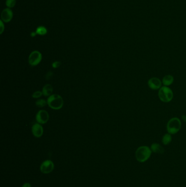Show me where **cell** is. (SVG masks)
Segmentation results:
<instances>
[{"label": "cell", "instance_id": "30bf717a", "mask_svg": "<svg viewBox=\"0 0 186 187\" xmlns=\"http://www.w3.org/2000/svg\"><path fill=\"white\" fill-rule=\"evenodd\" d=\"M13 17V12L9 8H6L3 10L1 14V18L3 21L5 23L9 22Z\"/></svg>", "mask_w": 186, "mask_h": 187}, {"label": "cell", "instance_id": "8992f818", "mask_svg": "<svg viewBox=\"0 0 186 187\" xmlns=\"http://www.w3.org/2000/svg\"><path fill=\"white\" fill-rule=\"evenodd\" d=\"M54 169V164L50 160H47L42 163L40 166V170L44 174H48Z\"/></svg>", "mask_w": 186, "mask_h": 187}, {"label": "cell", "instance_id": "5bb4252c", "mask_svg": "<svg viewBox=\"0 0 186 187\" xmlns=\"http://www.w3.org/2000/svg\"><path fill=\"white\" fill-rule=\"evenodd\" d=\"M172 141V136L171 134L169 133L166 134L163 136L161 139V142L164 145H168L171 143Z\"/></svg>", "mask_w": 186, "mask_h": 187}, {"label": "cell", "instance_id": "9c48e42d", "mask_svg": "<svg viewBox=\"0 0 186 187\" xmlns=\"http://www.w3.org/2000/svg\"><path fill=\"white\" fill-rule=\"evenodd\" d=\"M33 135L37 138H40L43 134V128L40 123L35 124L32 127Z\"/></svg>", "mask_w": 186, "mask_h": 187}, {"label": "cell", "instance_id": "7c38bea8", "mask_svg": "<svg viewBox=\"0 0 186 187\" xmlns=\"http://www.w3.org/2000/svg\"><path fill=\"white\" fill-rule=\"evenodd\" d=\"M174 80V78L172 75H168L164 76L161 82H162V84L164 86L169 87L173 83Z\"/></svg>", "mask_w": 186, "mask_h": 187}, {"label": "cell", "instance_id": "277c9868", "mask_svg": "<svg viewBox=\"0 0 186 187\" xmlns=\"http://www.w3.org/2000/svg\"><path fill=\"white\" fill-rule=\"evenodd\" d=\"M47 103L50 107L53 110H60L63 107V100L60 95L53 94L49 96Z\"/></svg>", "mask_w": 186, "mask_h": 187}, {"label": "cell", "instance_id": "ba28073f", "mask_svg": "<svg viewBox=\"0 0 186 187\" xmlns=\"http://www.w3.org/2000/svg\"><path fill=\"white\" fill-rule=\"evenodd\" d=\"M148 86L152 90H158L161 87L162 82L158 78L152 77L148 81Z\"/></svg>", "mask_w": 186, "mask_h": 187}, {"label": "cell", "instance_id": "e0dca14e", "mask_svg": "<svg viewBox=\"0 0 186 187\" xmlns=\"http://www.w3.org/2000/svg\"><path fill=\"white\" fill-rule=\"evenodd\" d=\"M16 0H7L6 5L8 8H12L15 5Z\"/></svg>", "mask_w": 186, "mask_h": 187}, {"label": "cell", "instance_id": "cb8c5ba5", "mask_svg": "<svg viewBox=\"0 0 186 187\" xmlns=\"http://www.w3.org/2000/svg\"><path fill=\"white\" fill-rule=\"evenodd\" d=\"M36 34H37L36 32V33H35V32H33V33H31V36L32 37H35V36H36Z\"/></svg>", "mask_w": 186, "mask_h": 187}, {"label": "cell", "instance_id": "5b68a950", "mask_svg": "<svg viewBox=\"0 0 186 187\" xmlns=\"http://www.w3.org/2000/svg\"><path fill=\"white\" fill-rule=\"evenodd\" d=\"M42 59V55L39 51L35 50L30 54L28 57L29 64L32 66H37L41 62Z\"/></svg>", "mask_w": 186, "mask_h": 187}, {"label": "cell", "instance_id": "9a60e30c", "mask_svg": "<svg viewBox=\"0 0 186 187\" xmlns=\"http://www.w3.org/2000/svg\"><path fill=\"white\" fill-rule=\"evenodd\" d=\"M36 33H37V34H38V35L43 36V35H45V34H47V30L44 26H40V27H38L37 29Z\"/></svg>", "mask_w": 186, "mask_h": 187}, {"label": "cell", "instance_id": "d6986e66", "mask_svg": "<svg viewBox=\"0 0 186 187\" xmlns=\"http://www.w3.org/2000/svg\"><path fill=\"white\" fill-rule=\"evenodd\" d=\"M60 65H61V62L56 61H55V62L52 63V66L53 67V68H59Z\"/></svg>", "mask_w": 186, "mask_h": 187}, {"label": "cell", "instance_id": "603a6c76", "mask_svg": "<svg viewBox=\"0 0 186 187\" xmlns=\"http://www.w3.org/2000/svg\"><path fill=\"white\" fill-rule=\"evenodd\" d=\"M182 119L183 120L184 122L186 123V115H183L182 116Z\"/></svg>", "mask_w": 186, "mask_h": 187}, {"label": "cell", "instance_id": "52a82bcc", "mask_svg": "<svg viewBox=\"0 0 186 187\" xmlns=\"http://www.w3.org/2000/svg\"><path fill=\"white\" fill-rule=\"evenodd\" d=\"M49 119L48 113L45 110H40L36 115L37 122L40 124H44Z\"/></svg>", "mask_w": 186, "mask_h": 187}, {"label": "cell", "instance_id": "4fadbf2b", "mask_svg": "<svg viewBox=\"0 0 186 187\" xmlns=\"http://www.w3.org/2000/svg\"><path fill=\"white\" fill-rule=\"evenodd\" d=\"M52 92H53V88L52 85L50 84H46L43 88V95H44L45 96H51Z\"/></svg>", "mask_w": 186, "mask_h": 187}, {"label": "cell", "instance_id": "ffe728a7", "mask_svg": "<svg viewBox=\"0 0 186 187\" xmlns=\"http://www.w3.org/2000/svg\"><path fill=\"white\" fill-rule=\"evenodd\" d=\"M53 77V73L52 72H51V71H49V72H48L47 73V74L46 75V76H45V78H46V79L47 80H49L51 78Z\"/></svg>", "mask_w": 186, "mask_h": 187}, {"label": "cell", "instance_id": "3957f363", "mask_svg": "<svg viewBox=\"0 0 186 187\" xmlns=\"http://www.w3.org/2000/svg\"><path fill=\"white\" fill-rule=\"evenodd\" d=\"M158 97L162 102L165 103L170 102L174 97L173 90L169 87H161L158 91Z\"/></svg>", "mask_w": 186, "mask_h": 187}, {"label": "cell", "instance_id": "7a4b0ae2", "mask_svg": "<svg viewBox=\"0 0 186 187\" xmlns=\"http://www.w3.org/2000/svg\"><path fill=\"white\" fill-rule=\"evenodd\" d=\"M181 128V120L179 118H172L166 125V130L171 135H175L179 132Z\"/></svg>", "mask_w": 186, "mask_h": 187}, {"label": "cell", "instance_id": "8fae6325", "mask_svg": "<svg viewBox=\"0 0 186 187\" xmlns=\"http://www.w3.org/2000/svg\"><path fill=\"white\" fill-rule=\"evenodd\" d=\"M151 150L152 152L156 153H159V154H163L164 152V149L161 146V145H159L157 143H154L151 146Z\"/></svg>", "mask_w": 186, "mask_h": 187}, {"label": "cell", "instance_id": "44dd1931", "mask_svg": "<svg viewBox=\"0 0 186 187\" xmlns=\"http://www.w3.org/2000/svg\"><path fill=\"white\" fill-rule=\"evenodd\" d=\"M1 24H0V28H1V30H0V33H1H1H2L3 32V31H4V29H5V26H4V25H3V21L1 20Z\"/></svg>", "mask_w": 186, "mask_h": 187}, {"label": "cell", "instance_id": "ac0fdd59", "mask_svg": "<svg viewBox=\"0 0 186 187\" xmlns=\"http://www.w3.org/2000/svg\"><path fill=\"white\" fill-rule=\"evenodd\" d=\"M42 95V92H40V91H37V92H33V94L32 96V97H33V98L37 99V98H40V97H41Z\"/></svg>", "mask_w": 186, "mask_h": 187}, {"label": "cell", "instance_id": "6da1fadb", "mask_svg": "<svg viewBox=\"0 0 186 187\" xmlns=\"http://www.w3.org/2000/svg\"><path fill=\"white\" fill-rule=\"evenodd\" d=\"M152 150L150 148L146 146H142L138 148L135 152V158L139 162H146L151 157Z\"/></svg>", "mask_w": 186, "mask_h": 187}, {"label": "cell", "instance_id": "7402d4cb", "mask_svg": "<svg viewBox=\"0 0 186 187\" xmlns=\"http://www.w3.org/2000/svg\"><path fill=\"white\" fill-rule=\"evenodd\" d=\"M21 187H31V185L29 183H25Z\"/></svg>", "mask_w": 186, "mask_h": 187}, {"label": "cell", "instance_id": "2e32d148", "mask_svg": "<svg viewBox=\"0 0 186 187\" xmlns=\"http://www.w3.org/2000/svg\"><path fill=\"white\" fill-rule=\"evenodd\" d=\"M47 103V101H46L44 99H40V100H37L36 102V104L37 106L38 107L40 108L44 107Z\"/></svg>", "mask_w": 186, "mask_h": 187}]
</instances>
